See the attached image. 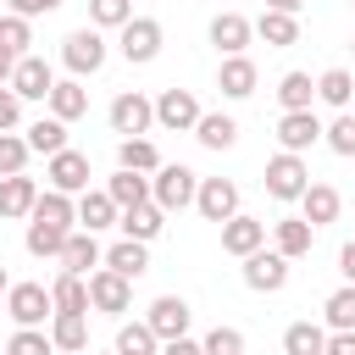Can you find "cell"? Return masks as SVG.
I'll list each match as a JSON object with an SVG mask.
<instances>
[{
    "label": "cell",
    "mask_w": 355,
    "mask_h": 355,
    "mask_svg": "<svg viewBox=\"0 0 355 355\" xmlns=\"http://www.w3.org/2000/svg\"><path fill=\"white\" fill-rule=\"evenodd\" d=\"M194 194H200V172H189L183 161H161V166L150 172V200H155L166 216H172V211H189Z\"/></svg>",
    "instance_id": "cell-1"
},
{
    "label": "cell",
    "mask_w": 355,
    "mask_h": 355,
    "mask_svg": "<svg viewBox=\"0 0 355 355\" xmlns=\"http://www.w3.org/2000/svg\"><path fill=\"white\" fill-rule=\"evenodd\" d=\"M105 55H111V44H105V33L89 22V28H72L67 39H61V67L72 72V78H94L100 67H105Z\"/></svg>",
    "instance_id": "cell-2"
},
{
    "label": "cell",
    "mask_w": 355,
    "mask_h": 355,
    "mask_svg": "<svg viewBox=\"0 0 355 355\" xmlns=\"http://www.w3.org/2000/svg\"><path fill=\"white\" fill-rule=\"evenodd\" d=\"M266 194L277 200V205H300V194L311 189V166H305V155H294V150H277L272 161H266Z\"/></svg>",
    "instance_id": "cell-3"
},
{
    "label": "cell",
    "mask_w": 355,
    "mask_h": 355,
    "mask_svg": "<svg viewBox=\"0 0 355 355\" xmlns=\"http://www.w3.org/2000/svg\"><path fill=\"white\" fill-rule=\"evenodd\" d=\"M161 22L155 17H133V22H122L116 28V50H122V61L128 67H150L155 55H161Z\"/></svg>",
    "instance_id": "cell-4"
},
{
    "label": "cell",
    "mask_w": 355,
    "mask_h": 355,
    "mask_svg": "<svg viewBox=\"0 0 355 355\" xmlns=\"http://www.w3.org/2000/svg\"><path fill=\"white\" fill-rule=\"evenodd\" d=\"M111 133H122V139H144L150 128H155V100L150 94H139V89H122L116 100H111Z\"/></svg>",
    "instance_id": "cell-5"
},
{
    "label": "cell",
    "mask_w": 355,
    "mask_h": 355,
    "mask_svg": "<svg viewBox=\"0 0 355 355\" xmlns=\"http://www.w3.org/2000/svg\"><path fill=\"white\" fill-rule=\"evenodd\" d=\"M288 266H294V261H288L283 250H266V244H261L255 255H244V288H250V294H283V288H288Z\"/></svg>",
    "instance_id": "cell-6"
},
{
    "label": "cell",
    "mask_w": 355,
    "mask_h": 355,
    "mask_svg": "<svg viewBox=\"0 0 355 355\" xmlns=\"http://www.w3.org/2000/svg\"><path fill=\"white\" fill-rule=\"evenodd\" d=\"M89 305L100 311V316H128L133 311V277H122V272H111V266H100V272H89Z\"/></svg>",
    "instance_id": "cell-7"
},
{
    "label": "cell",
    "mask_w": 355,
    "mask_h": 355,
    "mask_svg": "<svg viewBox=\"0 0 355 355\" xmlns=\"http://www.w3.org/2000/svg\"><path fill=\"white\" fill-rule=\"evenodd\" d=\"M6 316H11L17 327H44V322L55 316V300H50L44 283H11V288H6Z\"/></svg>",
    "instance_id": "cell-8"
},
{
    "label": "cell",
    "mask_w": 355,
    "mask_h": 355,
    "mask_svg": "<svg viewBox=\"0 0 355 355\" xmlns=\"http://www.w3.org/2000/svg\"><path fill=\"white\" fill-rule=\"evenodd\" d=\"M205 111H200V100H194V89H161L155 94V128H166V133H194V122H200Z\"/></svg>",
    "instance_id": "cell-9"
},
{
    "label": "cell",
    "mask_w": 355,
    "mask_h": 355,
    "mask_svg": "<svg viewBox=\"0 0 355 355\" xmlns=\"http://www.w3.org/2000/svg\"><path fill=\"white\" fill-rule=\"evenodd\" d=\"M44 178H50V189H61V194H83L89 189V178H94V166H89V155L83 150H55L50 161H44Z\"/></svg>",
    "instance_id": "cell-10"
},
{
    "label": "cell",
    "mask_w": 355,
    "mask_h": 355,
    "mask_svg": "<svg viewBox=\"0 0 355 355\" xmlns=\"http://www.w3.org/2000/svg\"><path fill=\"white\" fill-rule=\"evenodd\" d=\"M194 211L205 216V222H227V216H239V183L233 178H200V194H194Z\"/></svg>",
    "instance_id": "cell-11"
},
{
    "label": "cell",
    "mask_w": 355,
    "mask_h": 355,
    "mask_svg": "<svg viewBox=\"0 0 355 355\" xmlns=\"http://www.w3.org/2000/svg\"><path fill=\"white\" fill-rule=\"evenodd\" d=\"M322 133H327V122L316 111H283L277 116V144L294 150V155H305L311 144H322Z\"/></svg>",
    "instance_id": "cell-12"
},
{
    "label": "cell",
    "mask_w": 355,
    "mask_h": 355,
    "mask_svg": "<svg viewBox=\"0 0 355 355\" xmlns=\"http://www.w3.org/2000/svg\"><path fill=\"white\" fill-rule=\"evenodd\" d=\"M144 322H150V327H155V338L166 344V338H183V333H189L194 311H189V300H183V294H161V300H150Z\"/></svg>",
    "instance_id": "cell-13"
},
{
    "label": "cell",
    "mask_w": 355,
    "mask_h": 355,
    "mask_svg": "<svg viewBox=\"0 0 355 355\" xmlns=\"http://www.w3.org/2000/svg\"><path fill=\"white\" fill-rule=\"evenodd\" d=\"M39 183L28 178V172H11V178H0V222H28L33 216V205H39Z\"/></svg>",
    "instance_id": "cell-14"
},
{
    "label": "cell",
    "mask_w": 355,
    "mask_h": 355,
    "mask_svg": "<svg viewBox=\"0 0 355 355\" xmlns=\"http://www.w3.org/2000/svg\"><path fill=\"white\" fill-rule=\"evenodd\" d=\"M250 39H255V22H250V17H239V11H216V17H211V44H216V55H244Z\"/></svg>",
    "instance_id": "cell-15"
},
{
    "label": "cell",
    "mask_w": 355,
    "mask_h": 355,
    "mask_svg": "<svg viewBox=\"0 0 355 355\" xmlns=\"http://www.w3.org/2000/svg\"><path fill=\"white\" fill-rule=\"evenodd\" d=\"M11 89L22 94V100H50V89H55V67L44 61V55H22L17 61V72H11Z\"/></svg>",
    "instance_id": "cell-16"
},
{
    "label": "cell",
    "mask_w": 355,
    "mask_h": 355,
    "mask_svg": "<svg viewBox=\"0 0 355 355\" xmlns=\"http://www.w3.org/2000/svg\"><path fill=\"white\" fill-rule=\"evenodd\" d=\"M261 244H266V222H255V216H244V211L222 222V250H227L233 261H244V255H255Z\"/></svg>",
    "instance_id": "cell-17"
},
{
    "label": "cell",
    "mask_w": 355,
    "mask_h": 355,
    "mask_svg": "<svg viewBox=\"0 0 355 355\" xmlns=\"http://www.w3.org/2000/svg\"><path fill=\"white\" fill-rule=\"evenodd\" d=\"M105 266V250H100V239L89 233V227H72V239H67V250H61V272H78V277H89V272H100Z\"/></svg>",
    "instance_id": "cell-18"
},
{
    "label": "cell",
    "mask_w": 355,
    "mask_h": 355,
    "mask_svg": "<svg viewBox=\"0 0 355 355\" xmlns=\"http://www.w3.org/2000/svg\"><path fill=\"white\" fill-rule=\"evenodd\" d=\"M255 83H261V72H255L250 55H222V67H216V89H222L227 100H250Z\"/></svg>",
    "instance_id": "cell-19"
},
{
    "label": "cell",
    "mask_w": 355,
    "mask_h": 355,
    "mask_svg": "<svg viewBox=\"0 0 355 355\" xmlns=\"http://www.w3.org/2000/svg\"><path fill=\"white\" fill-rule=\"evenodd\" d=\"M116 216H122V205H116L105 189H83V194H78V227L105 233V227H116Z\"/></svg>",
    "instance_id": "cell-20"
},
{
    "label": "cell",
    "mask_w": 355,
    "mask_h": 355,
    "mask_svg": "<svg viewBox=\"0 0 355 355\" xmlns=\"http://www.w3.org/2000/svg\"><path fill=\"white\" fill-rule=\"evenodd\" d=\"M116 227H122V239H139V244H155V239H161V227H166V211H161L155 200H144V205H133V211H122V216H116Z\"/></svg>",
    "instance_id": "cell-21"
},
{
    "label": "cell",
    "mask_w": 355,
    "mask_h": 355,
    "mask_svg": "<svg viewBox=\"0 0 355 355\" xmlns=\"http://www.w3.org/2000/svg\"><path fill=\"white\" fill-rule=\"evenodd\" d=\"M338 211H344V200H338V189H333V183H311V189L300 194V216H305L311 227L338 222Z\"/></svg>",
    "instance_id": "cell-22"
},
{
    "label": "cell",
    "mask_w": 355,
    "mask_h": 355,
    "mask_svg": "<svg viewBox=\"0 0 355 355\" xmlns=\"http://www.w3.org/2000/svg\"><path fill=\"white\" fill-rule=\"evenodd\" d=\"M67 239H72V227H55V222H28V233H22V250H28L33 261H61Z\"/></svg>",
    "instance_id": "cell-23"
},
{
    "label": "cell",
    "mask_w": 355,
    "mask_h": 355,
    "mask_svg": "<svg viewBox=\"0 0 355 355\" xmlns=\"http://www.w3.org/2000/svg\"><path fill=\"white\" fill-rule=\"evenodd\" d=\"M311 244H316V227H311L305 216H283V222H272V250H283L288 261L311 255Z\"/></svg>",
    "instance_id": "cell-24"
},
{
    "label": "cell",
    "mask_w": 355,
    "mask_h": 355,
    "mask_svg": "<svg viewBox=\"0 0 355 355\" xmlns=\"http://www.w3.org/2000/svg\"><path fill=\"white\" fill-rule=\"evenodd\" d=\"M255 39H266L272 50H288V44H300V17H294V11H272V6H266V11L255 17Z\"/></svg>",
    "instance_id": "cell-25"
},
{
    "label": "cell",
    "mask_w": 355,
    "mask_h": 355,
    "mask_svg": "<svg viewBox=\"0 0 355 355\" xmlns=\"http://www.w3.org/2000/svg\"><path fill=\"white\" fill-rule=\"evenodd\" d=\"M50 116H61V122H78L83 111H89V89H83V78H55V89H50Z\"/></svg>",
    "instance_id": "cell-26"
},
{
    "label": "cell",
    "mask_w": 355,
    "mask_h": 355,
    "mask_svg": "<svg viewBox=\"0 0 355 355\" xmlns=\"http://www.w3.org/2000/svg\"><path fill=\"white\" fill-rule=\"evenodd\" d=\"M50 338H55V349H67V355L89 349V311H55V316H50Z\"/></svg>",
    "instance_id": "cell-27"
},
{
    "label": "cell",
    "mask_w": 355,
    "mask_h": 355,
    "mask_svg": "<svg viewBox=\"0 0 355 355\" xmlns=\"http://www.w3.org/2000/svg\"><path fill=\"white\" fill-rule=\"evenodd\" d=\"M194 139H200L205 150H216V155H222V150H233V144H239V122H233L227 111H205V116L194 122Z\"/></svg>",
    "instance_id": "cell-28"
},
{
    "label": "cell",
    "mask_w": 355,
    "mask_h": 355,
    "mask_svg": "<svg viewBox=\"0 0 355 355\" xmlns=\"http://www.w3.org/2000/svg\"><path fill=\"white\" fill-rule=\"evenodd\" d=\"M105 194H111L122 211H133V205L150 200V172H128V166H116V172L105 178Z\"/></svg>",
    "instance_id": "cell-29"
},
{
    "label": "cell",
    "mask_w": 355,
    "mask_h": 355,
    "mask_svg": "<svg viewBox=\"0 0 355 355\" xmlns=\"http://www.w3.org/2000/svg\"><path fill=\"white\" fill-rule=\"evenodd\" d=\"M283 355H327V327L322 322H288L283 327Z\"/></svg>",
    "instance_id": "cell-30"
},
{
    "label": "cell",
    "mask_w": 355,
    "mask_h": 355,
    "mask_svg": "<svg viewBox=\"0 0 355 355\" xmlns=\"http://www.w3.org/2000/svg\"><path fill=\"white\" fill-rule=\"evenodd\" d=\"M316 100L333 105V111H349V100H355V72H349V67H327V72L316 78Z\"/></svg>",
    "instance_id": "cell-31"
},
{
    "label": "cell",
    "mask_w": 355,
    "mask_h": 355,
    "mask_svg": "<svg viewBox=\"0 0 355 355\" xmlns=\"http://www.w3.org/2000/svg\"><path fill=\"white\" fill-rule=\"evenodd\" d=\"M22 139H28V150H33V155H44V161H50L55 150H67V122H61V116H39V122H28V128H22Z\"/></svg>",
    "instance_id": "cell-32"
},
{
    "label": "cell",
    "mask_w": 355,
    "mask_h": 355,
    "mask_svg": "<svg viewBox=\"0 0 355 355\" xmlns=\"http://www.w3.org/2000/svg\"><path fill=\"white\" fill-rule=\"evenodd\" d=\"M105 266H111V272H122V277H144V272H150V244L122 239V244H111V250H105Z\"/></svg>",
    "instance_id": "cell-33"
},
{
    "label": "cell",
    "mask_w": 355,
    "mask_h": 355,
    "mask_svg": "<svg viewBox=\"0 0 355 355\" xmlns=\"http://www.w3.org/2000/svg\"><path fill=\"white\" fill-rule=\"evenodd\" d=\"M116 355H161V338H155V327L139 316V322H122L116 327V344H111Z\"/></svg>",
    "instance_id": "cell-34"
},
{
    "label": "cell",
    "mask_w": 355,
    "mask_h": 355,
    "mask_svg": "<svg viewBox=\"0 0 355 355\" xmlns=\"http://www.w3.org/2000/svg\"><path fill=\"white\" fill-rule=\"evenodd\" d=\"M311 100H316V78L311 72H283L277 78V105L283 111H311Z\"/></svg>",
    "instance_id": "cell-35"
},
{
    "label": "cell",
    "mask_w": 355,
    "mask_h": 355,
    "mask_svg": "<svg viewBox=\"0 0 355 355\" xmlns=\"http://www.w3.org/2000/svg\"><path fill=\"white\" fill-rule=\"evenodd\" d=\"M50 300H55V311H94L89 305V277H78V272H61L50 283Z\"/></svg>",
    "instance_id": "cell-36"
},
{
    "label": "cell",
    "mask_w": 355,
    "mask_h": 355,
    "mask_svg": "<svg viewBox=\"0 0 355 355\" xmlns=\"http://www.w3.org/2000/svg\"><path fill=\"white\" fill-rule=\"evenodd\" d=\"M116 166H128V172H155V166H161V150H155L150 139H116Z\"/></svg>",
    "instance_id": "cell-37"
},
{
    "label": "cell",
    "mask_w": 355,
    "mask_h": 355,
    "mask_svg": "<svg viewBox=\"0 0 355 355\" xmlns=\"http://www.w3.org/2000/svg\"><path fill=\"white\" fill-rule=\"evenodd\" d=\"M322 322H327V333L355 327V283H344V288H333V294L322 300Z\"/></svg>",
    "instance_id": "cell-38"
},
{
    "label": "cell",
    "mask_w": 355,
    "mask_h": 355,
    "mask_svg": "<svg viewBox=\"0 0 355 355\" xmlns=\"http://www.w3.org/2000/svg\"><path fill=\"white\" fill-rule=\"evenodd\" d=\"M322 144H327L333 155H344V161H355V111H333V122H327V133H322Z\"/></svg>",
    "instance_id": "cell-39"
},
{
    "label": "cell",
    "mask_w": 355,
    "mask_h": 355,
    "mask_svg": "<svg viewBox=\"0 0 355 355\" xmlns=\"http://www.w3.org/2000/svg\"><path fill=\"white\" fill-rule=\"evenodd\" d=\"M89 22H94L100 33H105V28L116 33L122 22H133V0H89Z\"/></svg>",
    "instance_id": "cell-40"
},
{
    "label": "cell",
    "mask_w": 355,
    "mask_h": 355,
    "mask_svg": "<svg viewBox=\"0 0 355 355\" xmlns=\"http://www.w3.org/2000/svg\"><path fill=\"white\" fill-rule=\"evenodd\" d=\"M6 355H55V338L44 327H17L6 338Z\"/></svg>",
    "instance_id": "cell-41"
},
{
    "label": "cell",
    "mask_w": 355,
    "mask_h": 355,
    "mask_svg": "<svg viewBox=\"0 0 355 355\" xmlns=\"http://www.w3.org/2000/svg\"><path fill=\"white\" fill-rule=\"evenodd\" d=\"M0 44H6L11 55H28V44H33V22L17 17V11H6V17H0Z\"/></svg>",
    "instance_id": "cell-42"
},
{
    "label": "cell",
    "mask_w": 355,
    "mask_h": 355,
    "mask_svg": "<svg viewBox=\"0 0 355 355\" xmlns=\"http://www.w3.org/2000/svg\"><path fill=\"white\" fill-rule=\"evenodd\" d=\"M28 139L22 133H0V178H11V172H28Z\"/></svg>",
    "instance_id": "cell-43"
},
{
    "label": "cell",
    "mask_w": 355,
    "mask_h": 355,
    "mask_svg": "<svg viewBox=\"0 0 355 355\" xmlns=\"http://www.w3.org/2000/svg\"><path fill=\"white\" fill-rule=\"evenodd\" d=\"M205 355H244V333H239V327H222V322H216V327L205 333Z\"/></svg>",
    "instance_id": "cell-44"
},
{
    "label": "cell",
    "mask_w": 355,
    "mask_h": 355,
    "mask_svg": "<svg viewBox=\"0 0 355 355\" xmlns=\"http://www.w3.org/2000/svg\"><path fill=\"white\" fill-rule=\"evenodd\" d=\"M17 122H22V94L0 83V133H17Z\"/></svg>",
    "instance_id": "cell-45"
},
{
    "label": "cell",
    "mask_w": 355,
    "mask_h": 355,
    "mask_svg": "<svg viewBox=\"0 0 355 355\" xmlns=\"http://www.w3.org/2000/svg\"><path fill=\"white\" fill-rule=\"evenodd\" d=\"M161 355H205V338H189V333H183V338H166Z\"/></svg>",
    "instance_id": "cell-46"
},
{
    "label": "cell",
    "mask_w": 355,
    "mask_h": 355,
    "mask_svg": "<svg viewBox=\"0 0 355 355\" xmlns=\"http://www.w3.org/2000/svg\"><path fill=\"white\" fill-rule=\"evenodd\" d=\"M55 6H61V0H11V11H17V17H28V22H33V17H50Z\"/></svg>",
    "instance_id": "cell-47"
},
{
    "label": "cell",
    "mask_w": 355,
    "mask_h": 355,
    "mask_svg": "<svg viewBox=\"0 0 355 355\" xmlns=\"http://www.w3.org/2000/svg\"><path fill=\"white\" fill-rule=\"evenodd\" d=\"M327 355H355V327H338V333H327Z\"/></svg>",
    "instance_id": "cell-48"
},
{
    "label": "cell",
    "mask_w": 355,
    "mask_h": 355,
    "mask_svg": "<svg viewBox=\"0 0 355 355\" xmlns=\"http://www.w3.org/2000/svg\"><path fill=\"white\" fill-rule=\"evenodd\" d=\"M338 272H344V283H355V239L338 250Z\"/></svg>",
    "instance_id": "cell-49"
},
{
    "label": "cell",
    "mask_w": 355,
    "mask_h": 355,
    "mask_svg": "<svg viewBox=\"0 0 355 355\" xmlns=\"http://www.w3.org/2000/svg\"><path fill=\"white\" fill-rule=\"evenodd\" d=\"M17 61H22V55H11V50L0 44V83H11V72H17Z\"/></svg>",
    "instance_id": "cell-50"
},
{
    "label": "cell",
    "mask_w": 355,
    "mask_h": 355,
    "mask_svg": "<svg viewBox=\"0 0 355 355\" xmlns=\"http://www.w3.org/2000/svg\"><path fill=\"white\" fill-rule=\"evenodd\" d=\"M266 6H272V11H294V17L305 11V0H266Z\"/></svg>",
    "instance_id": "cell-51"
},
{
    "label": "cell",
    "mask_w": 355,
    "mask_h": 355,
    "mask_svg": "<svg viewBox=\"0 0 355 355\" xmlns=\"http://www.w3.org/2000/svg\"><path fill=\"white\" fill-rule=\"evenodd\" d=\"M6 288H11V283H6V266H0V294H6Z\"/></svg>",
    "instance_id": "cell-52"
},
{
    "label": "cell",
    "mask_w": 355,
    "mask_h": 355,
    "mask_svg": "<svg viewBox=\"0 0 355 355\" xmlns=\"http://www.w3.org/2000/svg\"><path fill=\"white\" fill-rule=\"evenodd\" d=\"M105 355H116V349H105Z\"/></svg>",
    "instance_id": "cell-53"
},
{
    "label": "cell",
    "mask_w": 355,
    "mask_h": 355,
    "mask_svg": "<svg viewBox=\"0 0 355 355\" xmlns=\"http://www.w3.org/2000/svg\"><path fill=\"white\" fill-rule=\"evenodd\" d=\"M0 355H6V349H0Z\"/></svg>",
    "instance_id": "cell-54"
},
{
    "label": "cell",
    "mask_w": 355,
    "mask_h": 355,
    "mask_svg": "<svg viewBox=\"0 0 355 355\" xmlns=\"http://www.w3.org/2000/svg\"><path fill=\"white\" fill-rule=\"evenodd\" d=\"M349 6H355V0H349Z\"/></svg>",
    "instance_id": "cell-55"
}]
</instances>
